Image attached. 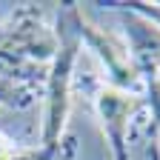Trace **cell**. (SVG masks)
<instances>
[{
  "instance_id": "obj_2",
  "label": "cell",
  "mask_w": 160,
  "mask_h": 160,
  "mask_svg": "<svg viewBox=\"0 0 160 160\" xmlns=\"http://www.w3.org/2000/svg\"><path fill=\"white\" fill-rule=\"evenodd\" d=\"M69 14H72V23L77 29L80 43H86L97 54V60L103 63L109 86L132 92V94L143 92V74H140V69L134 66L126 40L112 34V32H106V29H100L97 23H92V20L80 12V6H69Z\"/></svg>"
},
{
  "instance_id": "obj_4",
  "label": "cell",
  "mask_w": 160,
  "mask_h": 160,
  "mask_svg": "<svg viewBox=\"0 0 160 160\" xmlns=\"http://www.w3.org/2000/svg\"><path fill=\"white\" fill-rule=\"evenodd\" d=\"M140 103H143L140 94L114 89L109 83H100L94 89V109H97V117L109 137V149H112L114 160H129V126H132Z\"/></svg>"
},
{
  "instance_id": "obj_7",
  "label": "cell",
  "mask_w": 160,
  "mask_h": 160,
  "mask_svg": "<svg viewBox=\"0 0 160 160\" xmlns=\"http://www.w3.org/2000/svg\"><path fill=\"white\" fill-rule=\"evenodd\" d=\"M154 77H157V80H160V72H157V74H154Z\"/></svg>"
},
{
  "instance_id": "obj_3",
  "label": "cell",
  "mask_w": 160,
  "mask_h": 160,
  "mask_svg": "<svg viewBox=\"0 0 160 160\" xmlns=\"http://www.w3.org/2000/svg\"><path fill=\"white\" fill-rule=\"evenodd\" d=\"M57 46H60L57 32L49 29L43 12L34 6L20 9L9 23L0 26V52L17 54L23 60H32V63H40V66L52 63Z\"/></svg>"
},
{
  "instance_id": "obj_5",
  "label": "cell",
  "mask_w": 160,
  "mask_h": 160,
  "mask_svg": "<svg viewBox=\"0 0 160 160\" xmlns=\"http://www.w3.org/2000/svg\"><path fill=\"white\" fill-rule=\"evenodd\" d=\"M143 92H146V103L152 112V123L160 137V80L157 77H143Z\"/></svg>"
},
{
  "instance_id": "obj_6",
  "label": "cell",
  "mask_w": 160,
  "mask_h": 160,
  "mask_svg": "<svg viewBox=\"0 0 160 160\" xmlns=\"http://www.w3.org/2000/svg\"><path fill=\"white\" fill-rule=\"evenodd\" d=\"M149 160H160V143H152L149 146Z\"/></svg>"
},
{
  "instance_id": "obj_1",
  "label": "cell",
  "mask_w": 160,
  "mask_h": 160,
  "mask_svg": "<svg viewBox=\"0 0 160 160\" xmlns=\"http://www.w3.org/2000/svg\"><path fill=\"white\" fill-rule=\"evenodd\" d=\"M72 20V14H69ZM57 54L49 63V74H46V112H43V143L40 146H60L63 143V126L69 117V103H72V72L77 63V52H80V37L74 23L63 32H57Z\"/></svg>"
}]
</instances>
